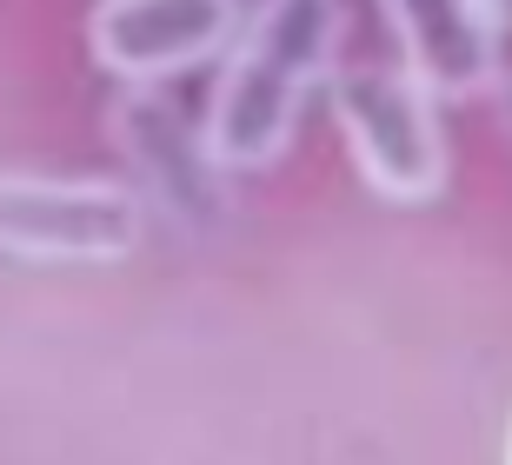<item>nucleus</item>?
Returning <instances> with one entry per match:
<instances>
[{"label": "nucleus", "instance_id": "nucleus-1", "mask_svg": "<svg viewBox=\"0 0 512 465\" xmlns=\"http://www.w3.org/2000/svg\"><path fill=\"white\" fill-rule=\"evenodd\" d=\"M346 47L340 0H260L233 47L220 54V80L207 93V140L227 160V173L273 167L306 120L313 87L333 80Z\"/></svg>", "mask_w": 512, "mask_h": 465}, {"label": "nucleus", "instance_id": "nucleus-2", "mask_svg": "<svg viewBox=\"0 0 512 465\" xmlns=\"http://www.w3.org/2000/svg\"><path fill=\"white\" fill-rule=\"evenodd\" d=\"M333 127H340L346 153L360 180L393 206H426L433 193H446L453 153H446V127H439V100L419 87L406 67H333Z\"/></svg>", "mask_w": 512, "mask_h": 465}, {"label": "nucleus", "instance_id": "nucleus-3", "mask_svg": "<svg viewBox=\"0 0 512 465\" xmlns=\"http://www.w3.org/2000/svg\"><path fill=\"white\" fill-rule=\"evenodd\" d=\"M147 246V200L120 180L0 173V260L114 266Z\"/></svg>", "mask_w": 512, "mask_h": 465}, {"label": "nucleus", "instance_id": "nucleus-4", "mask_svg": "<svg viewBox=\"0 0 512 465\" xmlns=\"http://www.w3.org/2000/svg\"><path fill=\"white\" fill-rule=\"evenodd\" d=\"M114 147L133 173V193L147 213H167L180 233L207 240L233 220L227 160L213 153L207 127L187 107H173L160 87H127L114 107Z\"/></svg>", "mask_w": 512, "mask_h": 465}, {"label": "nucleus", "instance_id": "nucleus-5", "mask_svg": "<svg viewBox=\"0 0 512 465\" xmlns=\"http://www.w3.org/2000/svg\"><path fill=\"white\" fill-rule=\"evenodd\" d=\"M240 20L247 0H100L87 14V54L127 87H167L227 54Z\"/></svg>", "mask_w": 512, "mask_h": 465}, {"label": "nucleus", "instance_id": "nucleus-6", "mask_svg": "<svg viewBox=\"0 0 512 465\" xmlns=\"http://www.w3.org/2000/svg\"><path fill=\"white\" fill-rule=\"evenodd\" d=\"M380 20L399 47V67L433 100L493 93L506 74V27L493 0H380Z\"/></svg>", "mask_w": 512, "mask_h": 465}, {"label": "nucleus", "instance_id": "nucleus-7", "mask_svg": "<svg viewBox=\"0 0 512 465\" xmlns=\"http://www.w3.org/2000/svg\"><path fill=\"white\" fill-rule=\"evenodd\" d=\"M493 93H499V127L512 133V74H499V87H493Z\"/></svg>", "mask_w": 512, "mask_h": 465}, {"label": "nucleus", "instance_id": "nucleus-8", "mask_svg": "<svg viewBox=\"0 0 512 465\" xmlns=\"http://www.w3.org/2000/svg\"><path fill=\"white\" fill-rule=\"evenodd\" d=\"M493 14H499V27L512 34V0H493Z\"/></svg>", "mask_w": 512, "mask_h": 465}, {"label": "nucleus", "instance_id": "nucleus-9", "mask_svg": "<svg viewBox=\"0 0 512 465\" xmlns=\"http://www.w3.org/2000/svg\"><path fill=\"white\" fill-rule=\"evenodd\" d=\"M506 465H512V439H506Z\"/></svg>", "mask_w": 512, "mask_h": 465}]
</instances>
